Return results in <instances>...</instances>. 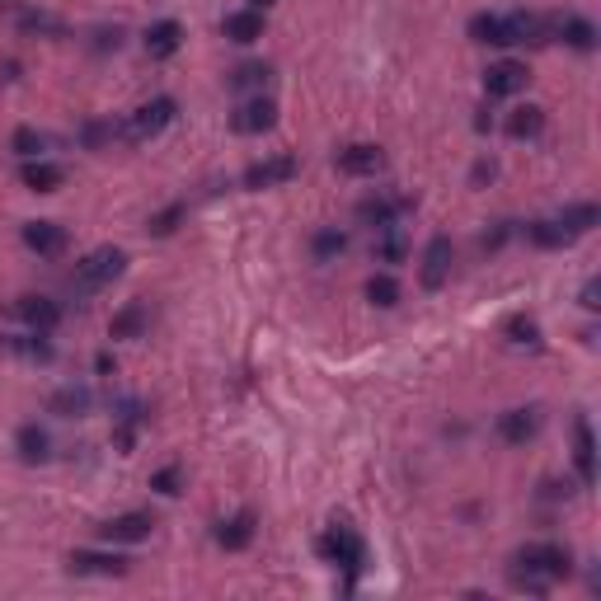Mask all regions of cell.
<instances>
[{"label":"cell","instance_id":"cell-1","mask_svg":"<svg viewBox=\"0 0 601 601\" xmlns=\"http://www.w3.org/2000/svg\"><path fill=\"white\" fill-rule=\"evenodd\" d=\"M569 573H573V555H569V545H559V540H531L508 564L512 587L517 592H536V597L550 592L555 583H564Z\"/></svg>","mask_w":601,"mask_h":601},{"label":"cell","instance_id":"cell-2","mask_svg":"<svg viewBox=\"0 0 601 601\" xmlns=\"http://www.w3.org/2000/svg\"><path fill=\"white\" fill-rule=\"evenodd\" d=\"M123 273H127V254H123V249H118V245H99V249H90L76 268H71V292H76V296L104 292V287H113Z\"/></svg>","mask_w":601,"mask_h":601},{"label":"cell","instance_id":"cell-3","mask_svg":"<svg viewBox=\"0 0 601 601\" xmlns=\"http://www.w3.org/2000/svg\"><path fill=\"white\" fill-rule=\"evenodd\" d=\"M315 550H320L324 564H334V569H343V573H353V578L362 573V564H367V545H362V536H357L348 522H334V526H329Z\"/></svg>","mask_w":601,"mask_h":601},{"label":"cell","instance_id":"cell-4","mask_svg":"<svg viewBox=\"0 0 601 601\" xmlns=\"http://www.w3.org/2000/svg\"><path fill=\"white\" fill-rule=\"evenodd\" d=\"M170 123H174V99L170 94H155L151 104L132 108L123 123H118V137L132 141V146H141V141H155Z\"/></svg>","mask_w":601,"mask_h":601},{"label":"cell","instance_id":"cell-5","mask_svg":"<svg viewBox=\"0 0 601 601\" xmlns=\"http://www.w3.org/2000/svg\"><path fill=\"white\" fill-rule=\"evenodd\" d=\"M296 174H301V160L282 151V155H268V160H254V165L240 174V188H249V193H263V188L292 184Z\"/></svg>","mask_w":601,"mask_h":601},{"label":"cell","instance_id":"cell-6","mask_svg":"<svg viewBox=\"0 0 601 601\" xmlns=\"http://www.w3.org/2000/svg\"><path fill=\"white\" fill-rule=\"evenodd\" d=\"M414 212V198L409 193H371V198L357 202V221L371 226V231H386V226H400V216Z\"/></svg>","mask_w":601,"mask_h":601},{"label":"cell","instance_id":"cell-7","mask_svg":"<svg viewBox=\"0 0 601 601\" xmlns=\"http://www.w3.org/2000/svg\"><path fill=\"white\" fill-rule=\"evenodd\" d=\"M278 127V104L268 99V94H254L245 104L231 113V132L235 137H263V132H273Z\"/></svg>","mask_w":601,"mask_h":601},{"label":"cell","instance_id":"cell-8","mask_svg":"<svg viewBox=\"0 0 601 601\" xmlns=\"http://www.w3.org/2000/svg\"><path fill=\"white\" fill-rule=\"evenodd\" d=\"M10 320H19L24 329H38V334H52L62 324V301H52V296H15L10 301Z\"/></svg>","mask_w":601,"mask_h":601},{"label":"cell","instance_id":"cell-9","mask_svg":"<svg viewBox=\"0 0 601 601\" xmlns=\"http://www.w3.org/2000/svg\"><path fill=\"white\" fill-rule=\"evenodd\" d=\"M334 170L348 174V179H376V174L386 170V151L371 146V141H353V146L334 151Z\"/></svg>","mask_w":601,"mask_h":601},{"label":"cell","instance_id":"cell-10","mask_svg":"<svg viewBox=\"0 0 601 601\" xmlns=\"http://www.w3.org/2000/svg\"><path fill=\"white\" fill-rule=\"evenodd\" d=\"M66 569L76 573V578H123L132 569V559L118 555V550H76V555L66 559Z\"/></svg>","mask_w":601,"mask_h":601},{"label":"cell","instance_id":"cell-11","mask_svg":"<svg viewBox=\"0 0 601 601\" xmlns=\"http://www.w3.org/2000/svg\"><path fill=\"white\" fill-rule=\"evenodd\" d=\"M451 259H456L451 240H447V235H432L428 245H423V268H418V282H423V292H442V287H447Z\"/></svg>","mask_w":601,"mask_h":601},{"label":"cell","instance_id":"cell-12","mask_svg":"<svg viewBox=\"0 0 601 601\" xmlns=\"http://www.w3.org/2000/svg\"><path fill=\"white\" fill-rule=\"evenodd\" d=\"M151 531H155L151 512H123V517H108V522L99 526V536H104L108 545H141V540H151Z\"/></svg>","mask_w":601,"mask_h":601},{"label":"cell","instance_id":"cell-13","mask_svg":"<svg viewBox=\"0 0 601 601\" xmlns=\"http://www.w3.org/2000/svg\"><path fill=\"white\" fill-rule=\"evenodd\" d=\"M24 245L38 254V259H57V254H66V245H71V235H66V226H57V221H24Z\"/></svg>","mask_w":601,"mask_h":601},{"label":"cell","instance_id":"cell-14","mask_svg":"<svg viewBox=\"0 0 601 601\" xmlns=\"http://www.w3.org/2000/svg\"><path fill=\"white\" fill-rule=\"evenodd\" d=\"M526 80H531V71L522 62H494L484 71V94L489 99H517L526 90Z\"/></svg>","mask_w":601,"mask_h":601},{"label":"cell","instance_id":"cell-15","mask_svg":"<svg viewBox=\"0 0 601 601\" xmlns=\"http://www.w3.org/2000/svg\"><path fill=\"white\" fill-rule=\"evenodd\" d=\"M0 353L19 357V362H52V357H57V348H52V339H47V334H38V329H24V334H0Z\"/></svg>","mask_w":601,"mask_h":601},{"label":"cell","instance_id":"cell-16","mask_svg":"<svg viewBox=\"0 0 601 601\" xmlns=\"http://www.w3.org/2000/svg\"><path fill=\"white\" fill-rule=\"evenodd\" d=\"M494 432L508 442V447H526V442H536V432H540V409H508V414H498Z\"/></svg>","mask_w":601,"mask_h":601},{"label":"cell","instance_id":"cell-17","mask_svg":"<svg viewBox=\"0 0 601 601\" xmlns=\"http://www.w3.org/2000/svg\"><path fill=\"white\" fill-rule=\"evenodd\" d=\"M465 33H470L475 43H489V47H517V33H512V15H489V10H479V15H470Z\"/></svg>","mask_w":601,"mask_h":601},{"label":"cell","instance_id":"cell-18","mask_svg":"<svg viewBox=\"0 0 601 601\" xmlns=\"http://www.w3.org/2000/svg\"><path fill=\"white\" fill-rule=\"evenodd\" d=\"M179 43H184V24H179V19H155L151 29L141 33V47H146V57H151V62H165V57H174V52H179Z\"/></svg>","mask_w":601,"mask_h":601},{"label":"cell","instance_id":"cell-19","mask_svg":"<svg viewBox=\"0 0 601 601\" xmlns=\"http://www.w3.org/2000/svg\"><path fill=\"white\" fill-rule=\"evenodd\" d=\"M151 329V306L146 301H123L108 320V339H141Z\"/></svg>","mask_w":601,"mask_h":601},{"label":"cell","instance_id":"cell-20","mask_svg":"<svg viewBox=\"0 0 601 601\" xmlns=\"http://www.w3.org/2000/svg\"><path fill=\"white\" fill-rule=\"evenodd\" d=\"M15 451L24 465H47L52 461V432L43 423H19L15 432Z\"/></svg>","mask_w":601,"mask_h":601},{"label":"cell","instance_id":"cell-21","mask_svg":"<svg viewBox=\"0 0 601 601\" xmlns=\"http://www.w3.org/2000/svg\"><path fill=\"white\" fill-rule=\"evenodd\" d=\"M221 38L226 43H259L263 38V10H254V5H245V10H231V15L221 19Z\"/></svg>","mask_w":601,"mask_h":601},{"label":"cell","instance_id":"cell-22","mask_svg":"<svg viewBox=\"0 0 601 601\" xmlns=\"http://www.w3.org/2000/svg\"><path fill=\"white\" fill-rule=\"evenodd\" d=\"M90 409H94L90 386H76V381L47 395V414H57V418H85Z\"/></svg>","mask_w":601,"mask_h":601},{"label":"cell","instance_id":"cell-23","mask_svg":"<svg viewBox=\"0 0 601 601\" xmlns=\"http://www.w3.org/2000/svg\"><path fill=\"white\" fill-rule=\"evenodd\" d=\"M62 179H66V170H62V165H52V160H43V155L19 165V184L29 188V193H57Z\"/></svg>","mask_w":601,"mask_h":601},{"label":"cell","instance_id":"cell-24","mask_svg":"<svg viewBox=\"0 0 601 601\" xmlns=\"http://www.w3.org/2000/svg\"><path fill=\"white\" fill-rule=\"evenodd\" d=\"M555 38L564 47H573V52H597V24L587 15H564L555 19Z\"/></svg>","mask_w":601,"mask_h":601},{"label":"cell","instance_id":"cell-25","mask_svg":"<svg viewBox=\"0 0 601 601\" xmlns=\"http://www.w3.org/2000/svg\"><path fill=\"white\" fill-rule=\"evenodd\" d=\"M254 531H259V522H254V512H235V517H226V522L216 526V545L221 550H249L254 545Z\"/></svg>","mask_w":601,"mask_h":601},{"label":"cell","instance_id":"cell-26","mask_svg":"<svg viewBox=\"0 0 601 601\" xmlns=\"http://www.w3.org/2000/svg\"><path fill=\"white\" fill-rule=\"evenodd\" d=\"M573 465H578V479H583V489L597 479V442H592V423L578 418L573 423Z\"/></svg>","mask_w":601,"mask_h":601},{"label":"cell","instance_id":"cell-27","mask_svg":"<svg viewBox=\"0 0 601 601\" xmlns=\"http://www.w3.org/2000/svg\"><path fill=\"white\" fill-rule=\"evenodd\" d=\"M508 137L512 141H536L540 132H545V108H536V104H522V108H512L508 113Z\"/></svg>","mask_w":601,"mask_h":601},{"label":"cell","instance_id":"cell-28","mask_svg":"<svg viewBox=\"0 0 601 601\" xmlns=\"http://www.w3.org/2000/svg\"><path fill=\"white\" fill-rule=\"evenodd\" d=\"M137 428H141V404L123 400V404H118V418H113V447L123 451V456L137 447Z\"/></svg>","mask_w":601,"mask_h":601},{"label":"cell","instance_id":"cell-29","mask_svg":"<svg viewBox=\"0 0 601 601\" xmlns=\"http://www.w3.org/2000/svg\"><path fill=\"white\" fill-rule=\"evenodd\" d=\"M268 80H273V66L268 62H245L226 76V85H231L235 94H263L268 90Z\"/></svg>","mask_w":601,"mask_h":601},{"label":"cell","instance_id":"cell-30","mask_svg":"<svg viewBox=\"0 0 601 601\" xmlns=\"http://www.w3.org/2000/svg\"><path fill=\"white\" fill-rule=\"evenodd\" d=\"M555 221L573 235V240H583V235L601 221V207H597V202H569V207H564V212H559Z\"/></svg>","mask_w":601,"mask_h":601},{"label":"cell","instance_id":"cell-31","mask_svg":"<svg viewBox=\"0 0 601 601\" xmlns=\"http://www.w3.org/2000/svg\"><path fill=\"white\" fill-rule=\"evenodd\" d=\"M526 240L536 249H569L573 245V235L559 226L555 216H550V221H526Z\"/></svg>","mask_w":601,"mask_h":601},{"label":"cell","instance_id":"cell-32","mask_svg":"<svg viewBox=\"0 0 601 601\" xmlns=\"http://www.w3.org/2000/svg\"><path fill=\"white\" fill-rule=\"evenodd\" d=\"M310 254H315L320 263L348 254V231H343V226H320V231L310 235Z\"/></svg>","mask_w":601,"mask_h":601},{"label":"cell","instance_id":"cell-33","mask_svg":"<svg viewBox=\"0 0 601 601\" xmlns=\"http://www.w3.org/2000/svg\"><path fill=\"white\" fill-rule=\"evenodd\" d=\"M15 29L19 33H38V38H62L66 24L57 15H47V10H19L15 15Z\"/></svg>","mask_w":601,"mask_h":601},{"label":"cell","instance_id":"cell-34","mask_svg":"<svg viewBox=\"0 0 601 601\" xmlns=\"http://www.w3.org/2000/svg\"><path fill=\"white\" fill-rule=\"evenodd\" d=\"M367 301L371 306L390 310L395 301H400V282H395V273H371L367 278Z\"/></svg>","mask_w":601,"mask_h":601},{"label":"cell","instance_id":"cell-35","mask_svg":"<svg viewBox=\"0 0 601 601\" xmlns=\"http://www.w3.org/2000/svg\"><path fill=\"white\" fill-rule=\"evenodd\" d=\"M10 151H15L19 160H38V155L47 151V137L38 127H15V132H10Z\"/></svg>","mask_w":601,"mask_h":601},{"label":"cell","instance_id":"cell-36","mask_svg":"<svg viewBox=\"0 0 601 601\" xmlns=\"http://www.w3.org/2000/svg\"><path fill=\"white\" fill-rule=\"evenodd\" d=\"M188 216V202H170L165 212H155L151 221H146V235H155V240H165V235L179 231V221Z\"/></svg>","mask_w":601,"mask_h":601},{"label":"cell","instance_id":"cell-37","mask_svg":"<svg viewBox=\"0 0 601 601\" xmlns=\"http://www.w3.org/2000/svg\"><path fill=\"white\" fill-rule=\"evenodd\" d=\"M503 334H508V343H517V348H536V343H540V324L531 320V315H512V320L503 324Z\"/></svg>","mask_w":601,"mask_h":601},{"label":"cell","instance_id":"cell-38","mask_svg":"<svg viewBox=\"0 0 601 601\" xmlns=\"http://www.w3.org/2000/svg\"><path fill=\"white\" fill-rule=\"evenodd\" d=\"M381 240H376V259L381 263H400L404 259V231L400 226H386V231H376Z\"/></svg>","mask_w":601,"mask_h":601},{"label":"cell","instance_id":"cell-39","mask_svg":"<svg viewBox=\"0 0 601 601\" xmlns=\"http://www.w3.org/2000/svg\"><path fill=\"white\" fill-rule=\"evenodd\" d=\"M151 489H155V494H165V498H174L179 489H184V470H179V465H165V470H155V475H151Z\"/></svg>","mask_w":601,"mask_h":601},{"label":"cell","instance_id":"cell-40","mask_svg":"<svg viewBox=\"0 0 601 601\" xmlns=\"http://www.w3.org/2000/svg\"><path fill=\"white\" fill-rule=\"evenodd\" d=\"M113 137H118V123H85V127H80V141H85L90 151H99V146L113 141Z\"/></svg>","mask_w":601,"mask_h":601},{"label":"cell","instance_id":"cell-41","mask_svg":"<svg viewBox=\"0 0 601 601\" xmlns=\"http://www.w3.org/2000/svg\"><path fill=\"white\" fill-rule=\"evenodd\" d=\"M512 231H517V226H512V221H494V231H484V240H479V249H503L512 240Z\"/></svg>","mask_w":601,"mask_h":601},{"label":"cell","instance_id":"cell-42","mask_svg":"<svg viewBox=\"0 0 601 601\" xmlns=\"http://www.w3.org/2000/svg\"><path fill=\"white\" fill-rule=\"evenodd\" d=\"M578 301H583V310H597V306H601V301H597V278H587V282H583Z\"/></svg>","mask_w":601,"mask_h":601},{"label":"cell","instance_id":"cell-43","mask_svg":"<svg viewBox=\"0 0 601 601\" xmlns=\"http://www.w3.org/2000/svg\"><path fill=\"white\" fill-rule=\"evenodd\" d=\"M494 174H498V165H494V160H479V165H475V174H470V179H475V184H489Z\"/></svg>","mask_w":601,"mask_h":601},{"label":"cell","instance_id":"cell-44","mask_svg":"<svg viewBox=\"0 0 601 601\" xmlns=\"http://www.w3.org/2000/svg\"><path fill=\"white\" fill-rule=\"evenodd\" d=\"M249 5H254V10H268V5H273V0H249Z\"/></svg>","mask_w":601,"mask_h":601},{"label":"cell","instance_id":"cell-45","mask_svg":"<svg viewBox=\"0 0 601 601\" xmlns=\"http://www.w3.org/2000/svg\"><path fill=\"white\" fill-rule=\"evenodd\" d=\"M0 5H15V0H0Z\"/></svg>","mask_w":601,"mask_h":601}]
</instances>
